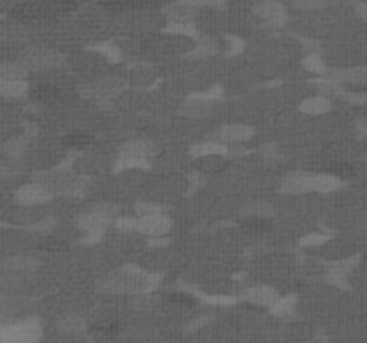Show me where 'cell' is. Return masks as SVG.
Instances as JSON below:
<instances>
[{"label":"cell","instance_id":"6da1fadb","mask_svg":"<svg viewBox=\"0 0 367 343\" xmlns=\"http://www.w3.org/2000/svg\"><path fill=\"white\" fill-rule=\"evenodd\" d=\"M151 283L152 279L142 274V272L124 270L109 283V286H111L109 290H113V292H142V290L151 286Z\"/></svg>","mask_w":367,"mask_h":343},{"label":"cell","instance_id":"7a4b0ae2","mask_svg":"<svg viewBox=\"0 0 367 343\" xmlns=\"http://www.w3.org/2000/svg\"><path fill=\"white\" fill-rule=\"evenodd\" d=\"M42 335L38 324L35 322H24L18 324L15 327H6L2 331V340L8 343H27V342H36Z\"/></svg>","mask_w":367,"mask_h":343},{"label":"cell","instance_id":"3957f363","mask_svg":"<svg viewBox=\"0 0 367 343\" xmlns=\"http://www.w3.org/2000/svg\"><path fill=\"white\" fill-rule=\"evenodd\" d=\"M61 56L57 52L47 50V48H33L24 56V63L33 70L51 68V66H57L61 63Z\"/></svg>","mask_w":367,"mask_h":343},{"label":"cell","instance_id":"277c9868","mask_svg":"<svg viewBox=\"0 0 367 343\" xmlns=\"http://www.w3.org/2000/svg\"><path fill=\"white\" fill-rule=\"evenodd\" d=\"M170 229V220L161 213L145 214L138 220V231L149 236H161Z\"/></svg>","mask_w":367,"mask_h":343},{"label":"cell","instance_id":"5b68a950","mask_svg":"<svg viewBox=\"0 0 367 343\" xmlns=\"http://www.w3.org/2000/svg\"><path fill=\"white\" fill-rule=\"evenodd\" d=\"M256 17L267 20L271 26H280L285 20V8L278 0H265L255 8Z\"/></svg>","mask_w":367,"mask_h":343},{"label":"cell","instance_id":"8992f818","mask_svg":"<svg viewBox=\"0 0 367 343\" xmlns=\"http://www.w3.org/2000/svg\"><path fill=\"white\" fill-rule=\"evenodd\" d=\"M51 198V193L42 185H26L17 192V201L26 206H36L42 202H47Z\"/></svg>","mask_w":367,"mask_h":343},{"label":"cell","instance_id":"52a82bcc","mask_svg":"<svg viewBox=\"0 0 367 343\" xmlns=\"http://www.w3.org/2000/svg\"><path fill=\"white\" fill-rule=\"evenodd\" d=\"M251 136H253V129L247 125H226L217 134V138L226 143L244 142V140H249Z\"/></svg>","mask_w":367,"mask_h":343},{"label":"cell","instance_id":"ba28073f","mask_svg":"<svg viewBox=\"0 0 367 343\" xmlns=\"http://www.w3.org/2000/svg\"><path fill=\"white\" fill-rule=\"evenodd\" d=\"M314 189V177L307 176V174H290L285 180H283V192L289 193H301Z\"/></svg>","mask_w":367,"mask_h":343},{"label":"cell","instance_id":"9c48e42d","mask_svg":"<svg viewBox=\"0 0 367 343\" xmlns=\"http://www.w3.org/2000/svg\"><path fill=\"white\" fill-rule=\"evenodd\" d=\"M167 17L174 21V24H190L195 18V6L186 4V2H179V4H172L167 8Z\"/></svg>","mask_w":367,"mask_h":343},{"label":"cell","instance_id":"30bf717a","mask_svg":"<svg viewBox=\"0 0 367 343\" xmlns=\"http://www.w3.org/2000/svg\"><path fill=\"white\" fill-rule=\"evenodd\" d=\"M154 154V145L151 142H131L122 147V156L124 158L134 159H147Z\"/></svg>","mask_w":367,"mask_h":343},{"label":"cell","instance_id":"8fae6325","mask_svg":"<svg viewBox=\"0 0 367 343\" xmlns=\"http://www.w3.org/2000/svg\"><path fill=\"white\" fill-rule=\"evenodd\" d=\"M332 77L335 81L350 82V84H364V82H367V68L366 66H357V68L342 70V72L332 73Z\"/></svg>","mask_w":367,"mask_h":343},{"label":"cell","instance_id":"7c38bea8","mask_svg":"<svg viewBox=\"0 0 367 343\" xmlns=\"http://www.w3.org/2000/svg\"><path fill=\"white\" fill-rule=\"evenodd\" d=\"M109 222V213H104V211L99 210L96 213H88L84 214L81 219V228H84L90 232H97Z\"/></svg>","mask_w":367,"mask_h":343},{"label":"cell","instance_id":"4fadbf2b","mask_svg":"<svg viewBox=\"0 0 367 343\" xmlns=\"http://www.w3.org/2000/svg\"><path fill=\"white\" fill-rule=\"evenodd\" d=\"M247 299L251 302H256V304H274L276 302V292L271 288L258 286L247 292Z\"/></svg>","mask_w":367,"mask_h":343},{"label":"cell","instance_id":"5bb4252c","mask_svg":"<svg viewBox=\"0 0 367 343\" xmlns=\"http://www.w3.org/2000/svg\"><path fill=\"white\" fill-rule=\"evenodd\" d=\"M299 109L308 113V115H321V113H326L332 109V102L328 99H323V97H314V99L305 100Z\"/></svg>","mask_w":367,"mask_h":343},{"label":"cell","instance_id":"9a60e30c","mask_svg":"<svg viewBox=\"0 0 367 343\" xmlns=\"http://www.w3.org/2000/svg\"><path fill=\"white\" fill-rule=\"evenodd\" d=\"M0 91L4 97H22L27 93V84L22 79H2Z\"/></svg>","mask_w":367,"mask_h":343},{"label":"cell","instance_id":"2e32d148","mask_svg":"<svg viewBox=\"0 0 367 343\" xmlns=\"http://www.w3.org/2000/svg\"><path fill=\"white\" fill-rule=\"evenodd\" d=\"M60 97L61 91L51 84H42L33 91V99L38 100V102H56V100H60Z\"/></svg>","mask_w":367,"mask_h":343},{"label":"cell","instance_id":"e0dca14e","mask_svg":"<svg viewBox=\"0 0 367 343\" xmlns=\"http://www.w3.org/2000/svg\"><path fill=\"white\" fill-rule=\"evenodd\" d=\"M194 158H206V156H215V154H226V147H222L220 143H201L195 145L192 149Z\"/></svg>","mask_w":367,"mask_h":343},{"label":"cell","instance_id":"ac0fdd59","mask_svg":"<svg viewBox=\"0 0 367 343\" xmlns=\"http://www.w3.org/2000/svg\"><path fill=\"white\" fill-rule=\"evenodd\" d=\"M341 186V180L337 176H316L314 177V189H319V192H332V189H337Z\"/></svg>","mask_w":367,"mask_h":343},{"label":"cell","instance_id":"d6986e66","mask_svg":"<svg viewBox=\"0 0 367 343\" xmlns=\"http://www.w3.org/2000/svg\"><path fill=\"white\" fill-rule=\"evenodd\" d=\"M118 90H122V82L118 81V79H104L96 88V93L99 95V97H111V95L117 93Z\"/></svg>","mask_w":367,"mask_h":343},{"label":"cell","instance_id":"ffe728a7","mask_svg":"<svg viewBox=\"0 0 367 343\" xmlns=\"http://www.w3.org/2000/svg\"><path fill=\"white\" fill-rule=\"evenodd\" d=\"M26 70L20 64L4 63L2 64V79H24Z\"/></svg>","mask_w":367,"mask_h":343},{"label":"cell","instance_id":"44dd1931","mask_svg":"<svg viewBox=\"0 0 367 343\" xmlns=\"http://www.w3.org/2000/svg\"><path fill=\"white\" fill-rule=\"evenodd\" d=\"M60 327H61V331H65V333H78V331H82L84 322H82L81 318L69 317V318H65V320L60 322Z\"/></svg>","mask_w":367,"mask_h":343},{"label":"cell","instance_id":"7402d4cb","mask_svg":"<svg viewBox=\"0 0 367 343\" xmlns=\"http://www.w3.org/2000/svg\"><path fill=\"white\" fill-rule=\"evenodd\" d=\"M242 225L246 229H249V231H267L269 229V222L262 219V216H251Z\"/></svg>","mask_w":367,"mask_h":343},{"label":"cell","instance_id":"603a6c76","mask_svg":"<svg viewBox=\"0 0 367 343\" xmlns=\"http://www.w3.org/2000/svg\"><path fill=\"white\" fill-rule=\"evenodd\" d=\"M303 64H305V68H308L310 72H316V73L324 72V63L319 56H308Z\"/></svg>","mask_w":367,"mask_h":343},{"label":"cell","instance_id":"cb8c5ba5","mask_svg":"<svg viewBox=\"0 0 367 343\" xmlns=\"http://www.w3.org/2000/svg\"><path fill=\"white\" fill-rule=\"evenodd\" d=\"M90 136H84V134H73V136L66 138L65 143L66 145L73 147V149H81V147H87L90 145Z\"/></svg>","mask_w":367,"mask_h":343},{"label":"cell","instance_id":"d4e9b609","mask_svg":"<svg viewBox=\"0 0 367 343\" xmlns=\"http://www.w3.org/2000/svg\"><path fill=\"white\" fill-rule=\"evenodd\" d=\"M294 306V297H289V299H281V300H276L274 304H272V308H274V311L280 315L287 313V311H290V308Z\"/></svg>","mask_w":367,"mask_h":343},{"label":"cell","instance_id":"484cf974","mask_svg":"<svg viewBox=\"0 0 367 343\" xmlns=\"http://www.w3.org/2000/svg\"><path fill=\"white\" fill-rule=\"evenodd\" d=\"M298 9H319L324 6V0H294Z\"/></svg>","mask_w":367,"mask_h":343},{"label":"cell","instance_id":"4316f807","mask_svg":"<svg viewBox=\"0 0 367 343\" xmlns=\"http://www.w3.org/2000/svg\"><path fill=\"white\" fill-rule=\"evenodd\" d=\"M330 172H332L333 176H337V177H348L353 174V168L350 167V165H346V163H337V165H333L332 168H330Z\"/></svg>","mask_w":367,"mask_h":343},{"label":"cell","instance_id":"83f0119b","mask_svg":"<svg viewBox=\"0 0 367 343\" xmlns=\"http://www.w3.org/2000/svg\"><path fill=\"white\" fill-rule=\"evenodd\" d=\"M117 228L120 229V231H134V229H138V220L134 219H120L117 222Z\"/></svg>","mask_w":367,"mask_h":343},{"label":"cell","instance_id":"f1b7e54d","mask_svg":"<svg viewBox=\"0 0 367 343\" xmlns=\"http://www.w3.org/2000/svg\"><path fill=\"white\" fill-rule=\"evenodd\" d=\"M348 102L351 104H359V106H367V93H346L344 95Z\"/></svg>","mask_w":367,"mask_h":343},{"label":"cell","instance_id":"f546056e","mask_svg":"<svg viewBox=\"0 0 367 343\" xmlns=\"http://www.w3.org/2000/svg\"><path fill=\"white\" fill-rule=\"evenodd\" d=\"M328 240V236H324V234H310L307 236L305 240H303V245L305 247H312V245H321L323 241Z\"/></svg>","mask_w":367,"mask_h":343},{"label":"cell","instance_id":"4dcf8cb0","mask_svg":"<svg viewBox=\"0 0 367 343\" xmlns=\"http://www.w3.org/2000/svg\"><path fill=\"white\" fill-rule=\"evenodd\" d=\"M192 300L194 299H192L190 295H185V293H172V295H170V302H174V304L190 306Z\"/></svg>","mask_w":367,"mask_h":343},{"label":"cell","instance_id":"1f68e13d","mask_svg":"<svg viewBox=\"0 0 367 343\" xmlns=\"http://www.w3.org/2000/svg\"><path fill=\"white\" fill-rule=\"evenodd\" d=\"M136 211H138L142 216H145V214H154V213H160L161 207L156 206V204H138V207H136Z\"/></svg>","mask_w":367,"mask_h":343},{"label":"cell","instance_id":"d6a6232c","mask_svg":"<svg viewBox=\"0 0 367 343\" xmlns=\"http://www.w3.org/2000/svg\"><path fill=\"white\" fill-rule=\"evenodd\" d=\"M183 2L199 8V6H220L224 0H183Z\"/></svg>","mask_w":367,"mask_h":343},{"label":"cell","instance_id":"836d02e7","mask_svg":"<svg viewBox=\"0 0 367 343\" xmlns=\"http://www.w3.org/2000/svg\"><path fill=\"white\" fill-rule=\"evenodd\" d=\"M99 50L102 52L104 56L109 57V59H118V50L115 47H111V45H100Z\"/></svg>","mask_w":367,"mask_h":343},{"label":"cell","instance_id":"e575fe53","mask_svg":"<svg viewBox=\"0 0 367 343\" xmlns=\"http://www.w3.org/2000/svg\"><path fill=\"white\" fill-rule=\"evenodd\" d=\"M355 8H357V13H359L360 17L367 18V6L366 4H362V2H359V4L355 6Z\"/></svg>","mask_w":367,"mask_h":343}]
</instances>
